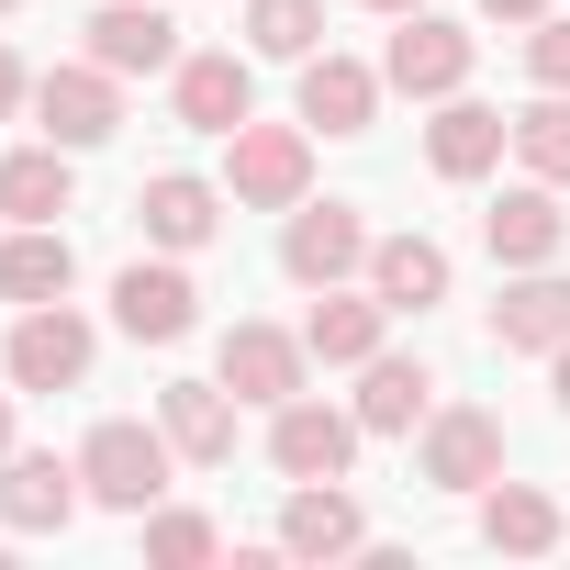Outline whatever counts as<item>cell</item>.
Masks as SVG:
<instances>
[{
    "label": "cell",
    "mask_w": 570,
    "mask_h": 570,
    "mask_svg": "<svg viewBox=\"0 0 570 570\" xmlns=\"http://www.w3.org/2000/svg\"><path fill=\"white\" fill-rule=\"evenodd\" d=\"M146 559H157V570H202V559H213V525H202V514H157V525H146Z\"/></svg>",
    "instance_id": "cell-29"
},
{
    "label": "cell",
    "mask_w": 570,
    "mask_h": 570,
    "mask_svg": "<svg viewBox=\"0 0 570 570\" xmlns=\"http://www.w3.org/2000/svg\"><path fill=\"white\" fill-rule=\"evenodd\" d=\"M246 101H257V79H246L235 57H179V124H190V135H235Z\"/></svg>",
    "instance_id": "cell-19"
},
{
    "label": "cell",
    "mask_w": 570,
    "mask_h": 570,
    "mask_svg": "<svg viewBox=\"0 0 570 570\" xmlns=\"http://www.w3.org/2000/svg\"><path fill=\"white\" fill-rule=\"evenodd\" d=\"M135 213H146V235H157V246H213V224H224V202H213L202 179H179V168H168V179H146V190H135Z\"/></svg>",
    "instance_id": "cell-23"
},
{
    "label": "cell",
    "mask_w": 570,
    "mask_h": 570,
    "mask_svg": "<svg viewBox=\"0 0 570 570\" xmlns=\"http://www.w3.org/2000/svg\"><path fill=\"white\" fill-rule=\"evenodd\" d=\"M79 459H57V448H12V459H0V525H12V537H57L68 514H79Z\"/></svg>",
    "instance_id": "cell-3"
},
{
    "label": "cell",
    "mask_w": 570,
    "mask_h": 570,
    "mask_svg": "<svg viewBox=\"0 0 570 570\" xmlns=\"http://www.w3.org/2000/svg\"><path fill=\"white\" fill-rule=\"evenodd\" d=\"M35 112H46V146H68V157H79V146H101V135L124 124V101H112V68H101V57H90V68H46V79H35Z\"/></svg>",
    "instance_id": "cell-5"
},
{
    "label": "cell",
    "mask_w": 570,
    "mask_h": 570,
    "mask_svg": "<svg viewBox=\"0 0 570 570\" xmlns=\"http://www.w3.org/2000/svg\"><path fill=\"white\" fill-rule=\"evenodd\" d=\"M112 314H124V336H146V347H179V336H190V314H202V292H190L179 268H146V257H135V268L112 279Z\"/></svg>",
    "instance_id": "cell-13"
},
{
    "label": "cell",
    "mask_w": 570,
    "mask_h": 570,
    "mask_svg": "<svg viewBox=\"0 0 570 570\" xmlns=\"http://www.w3.org/2000/svg\"><path fill=\"white\" fill-rule=\"evenodd\" d=\"M358 436H370L358 414H325V403L292 392V403H279V425H268V459L292 470V481H336V470L358 459Z\"/></svg>",
    "instance_id": "cell-6"
},
{
    "label": "cell",
    "mask_w": 570,
    "mask_h": 570,
    "mask_svg": "<svg viewBox=\"0 0 570 570\" xmlns=\"http://www.w3.org/2000/svg\"><path fill=\"white\" fill-rule=\"evenodd\" d=\"M381 314H392L381 292H370V303L325 292V303H314V325H303V347H314V358H336V370H370V358H381Z\"/></svg>",
    "instance_id": "cell-24"
},
{
    "label": "cell",
    "mask_w": 570,
    "mask_h": 570,
    "mask_svg": "<svg viewBox=\"0 0 570 570\" xmlns=\"http://www.w3.org/2000/svg\"><path fill=\"white\" fill-rule=\"evenodd\" d=\"M503 146H514V124H503V112H481V101H459V90H448V112L425 124V157H436V179H481Z\"/></svg>",
    "instance_id": "cell-17"
},
{
    "label": "cell",
    "mask_w": 570,
    "mask_h": 570,
    "mask_svg": "<svg viewBox=\"0 0 570 570\" xmlns=\"http://www.w3.org/2000/svg\"><path fill=\"white\" fill-rule=\"evenodd\" d=\"M481 537L514 548V559H537V548H559V503L537 481H481Z\"/></svg>",
    "instance_id": "cell-21"
},
{
    "label": "cell",
    "mask_w": 570,
    "mask_h": 570,
    "mask_svg": "<svg viewBox=\"0 0 570 570\" xmlns=\"http://www.w3.org/2000/svg\"><path fill=\"white\" fill-rule=\"evenodd\" d=\"M246 35H257V57H314L325 0H246Z\"/></svg>",
    "instance_id": "cell-28"
},
{
    "label": "cell",
    "mask_w": 570,
    "mask_h": 570,
    "mask_svg": "<svg viewBox=\"0 0 570 570\" xmlns=\"http://www.w3.org/2000/svg\"><path fill=\"white\" fill-rule=\"evenodd\" d=\"M0 213L57 224V213H68V146H23V157H0Z\"/></svg>",
    "instance_id": "cell-26"
},
{
    "label": "cell",
    "mask_w": 570,
    "mask_h": 570,
    "mask_svg": "<svg viewBox=\"0 0 570 570\" xmlns=\"http://www.w3.org/2000/svg\"><path fill=\"white\" fill-rule=\"evenodd\" d=\"M525 68H537L548 90H570V23H559V12H548V23L525 35Z\"/></svg>",
    "instance_id": "cell-30"
},
{
    "label": "cell",
    "mask_w": 570,
    "mask_h": 570,
    "mask_svg": "<svg viewBox=\"0 0 570 570\" xmlns=\"http://www.w3.org/2000/svg\"><path fill=\"white\" fill-rule=\"evenodd\" d=\"M425 403H436V381H425L414 358H370V381H358V425H370V436H414Z\"/></svg>",
    "instance_id": "cell-25"
},
{
    "label": "cell",
    "mask_w": 570,
    "mask_h": 570,
    "mask_svg": "<svg viewBox=\"0 0 570 570\" xmlns=\"http://www.w3.org/2000/svg\"><path fill=\"white\" fill-rule=\"evenodd\" d=\"M12 101H23V68H12V57H0V112H12Z\"/></svg>",
    "instance_id": "cell-32"
},
{
    "label": "cell",
    "mask_w": 570,
    "mask_h": 570,
    "mask_svg": "<svg viewBox=\"0 0 570 570\" xmlns=\"http://www.w3.org/2000/svg\"><path fill=\"white\" fill-rule=\"evenodd\" d=\"M68 235L57 224H23L12 246H0V292H12V303H68Z\"/></svg>",
    "instance_id": "cell-22"
},
{
    "label": "cell",
    "mask_w": 570,
    "mask_h": 570,
    "mask_svg": "<svg viewBox=\"0 0 570 570\" xmlns=\"http://www.w3.org/2000/svg\"><path fill=\"white\" fill-rule=\"evenodd\" d=\"M303 358H314L303 336L235 325V336H224V392H235V403H292V392H303Z\"/></svg>",
    "instance_id": "cell-11"
},
{
    "label": "cell",
    "mask_w": 570,
    "mask_h": 570,
    "mask_svg": "<svg viewBox=\"0 0 570 570\" xmlns=\"http://www.w3.org/2000/svg\"><path fill=\"white\" fill-rule=\"evenodd\" d=\"M168 425H90V448H79V481H90V503H112V514H146L157 492H168Z\"/></svg>",
    "instance_id": "cell-1"
},
{
    "label": "cell",
    "mask_w": 570,
    "mask_h": 570,
    "mask_svg": "<svg viewBox=\"0 0 570 570\" xmlns=\"http://www.w3.org/2000/svg\"><path fill=\"white\" fill-rule=\"evenodd\" d=\"M0 459H12V392H0Z\"/></svg>",
    "instance_id": "cell-33"
},
{
    "label": "cell",
    "mask_w": 570,
    "mask_h": 570,
    "mask_svg": "<svg viewBox=\"0 0 570 570\" xmlns=\"http://www.w3.org/2000/svg\"><path fill=\"white\" fill-rule=\"evenodd\" d=\"M0 370H12V392H79V381H90V325H79L68 303H23Z\"/></svg>",
    "instance_id": "cell-2"
},
{
    "label": "cell",
    "mask_w": 570,
    "mask_h": 570,
    "mask_svg": "<svg viewBox=\"0 0 570 570\" xmlns=\"http://www.w3.org/2000/svg\"><path fill=\"white\" fill-rule=\"evenodd\" d=\"M381 79H392V90H414V101H448V90L470 79V35H459V23H436V12H414V23L392 35Z\"/></svg>",
    "instance_id": "cell-10"
},
{
    "label": "cell",
    "mask_w": 570,
    "mask_h": 570,
    "mask_svg": "<svg viewBox=\"0 0 570 570\" xmlns=\"http://www.w3.org/2000/svg\"><path fill=\"white\" fill-rule=\"evenodd\" d=\"M0 12H12V0H0Z\"/></svg>",
    "instance_id": "cell-36"
},
{
    "label": "cell",
    "mask_w": 570,
    "mask_h": 570,
    "mask_svg": "<svg viewBox=\"0 0 570 570\" xmlns=\"http://www.w3.org/2000/svg\"><path fill=\"white\" fill-rule=\"evenodd\" d=\"M425 481H436V492H481V481H503V414H481V403L436 414V425H425Z\"/></svg>",
    "instance_id": "cell-8"
},
{
    "label": "cell",
    "mask_w": 570,
    "mask_h": 570,
    "mask_svg": "<svg viewBox=\"0 0 570 570\" xmlns=\"http://www.w3.org/2000/svg\"><path fill=\"white\" fill-rule=\"evenodd\" d=\"M559 403H570V347H559Z\"/></svg>",
    "instance_id": "cell-35"
},
{
    "label": "cell",
    "mask_w": 570,
    "mask_h": 570,
    "mask_svg": "<svg viewBox=\"0 0 570 570\" xmlns=\"http://www.w3.org/2000/svg\"><path fill=\"white\" fill-rule=\"evenodd\" d=\"M559 235H570L559 179H525V190H503V202L481 213V246H492L503 268H548V257H559Z\"/></svg>",
    "instance_id": "cell-7"
},
{
    "label": "cell",
    "mask_w": 570,
    "mask_h": 570,
    "mask_svg": "<svg viewBox=\"0 0 570 570\" xmlns=\"http://www.w3.org/2000/svg\"><path fill=\"white\" fill-rule=\"evenodd\" d=\"M492 347H570V279H548V268H525L514 292L492 303Z\"/></svg>",
    "instance_id": "cell-14"
},
{
    "label": "cell",
    "mask_w": 570,
    "mask_h": 570,
    "mask_svg": "<svg viewBox=\"0 0 570 570\" xmlns=\"http://www.w3.org/2000/svg\"><path fill=\"white\" fill-rule=\"evenodd\" d=\"M90 57L112 79H157V68H179V23L157 12V0H112V12L90 23Z\"/></svg>",
    "instance_id": "cell-12"
},
{
    "label": "cell",
    "mask_w": 570,
    "mask_h": 570,
    "mask_svg": "<svg viewBox=\"0 0 570 570\" xmlns=\"http://www.w3.org/2000/svg\"><path fill=\"white\" fill-rule=\"evenodd\" d=\"M370 112H381V79H370L358 57H303V124H325V135H370Z\"/></svg>",
    "instance_id": "cell-16"
},
{
    "label": "cell",
    "mask_w": 570,
    "mask_h": 570,
    "mask_svg": "<svg viewBox=\"0 0 570 570\" xmlns=\"http://www.w3.org/2000/svg\"><path fill=\"white\" fill-rule=\"evenodd\" d=\"M303 179H314V157H303V135H292V124H235V202L292 213V202H303Z\"/></svg>",
    "instance_id": "cell-9"
},
{
    "label": "cell",
    "mask_w": 570,
    "mask_h": 570,
    "mask_svg": "<svg viewBox=\"0 0 570 570\" xmlns=\"http://www.w3.org/2000/svg\"><path fill=\"white\" fill-rule=\"evenodd\" d=\"M370 537V514L336 492V481H303L292 503H279V548H292V559H336V548H358Z\"/></svg>",
    "instance_id": "cell-15"
},
{
    "label": "cell",
    "mask_w": 570,
    "mask_h": 570,
    "mask_svg": "<svg viewBox=\"0 0 570 570\" xmlns=\"http://www.w3.org/2000/svg\"><path fill=\"white\" fill-rule=\"evenodd\" d=\"M358 12H414V0H358Z\"/></svg>",
    "instance_id": "cell-34"
},
{
    "label": "cell",
    "mask_w": 570,
    "mask_h": 570,
    "mask_svg": "<svg viewBox=\"0 0 570 570\" xmlns=\"http://www.w3.org/2000/svg\"><path fill=\"white\" fill-rule=\"evenodd\" d=\"M492 23H548V0H481Z\"/></svg>",
    "instance_id": "cell-31"
},
{
    "label": "cell",
    "mask_w": 570,
    "mask_h": 570,
    "mask_svg": "<svg viewBox=\"0 0 570 570\" xmlns=\"http://www.w3.org/2000/svg\"><path fill=\"white\" fill-rule=\"evenodd\" d=\"M157 425H168V448L179 459H235V403H224V381H168V403H157Z\"/></svg>",
    "instance_id": "cell-18"
},
{
    "label": "cell",
    "mask_w": 570,
    "mask_h": 570,
    "mask_svg": "<svg viewBox=\"0 0 570 570\" xmlns=\"http://www.w3.org/2000/svg\"><path fill=\"white\" fill-rule=\"evenodd\" d=\"M370 292H381L392 314H425V303H448V246H425V235H392V246H370Z\"/></svg>",
    "instance_id": "cell-20"
},
{
    "label": "cell",
    "mask_w": 570,
    "mask_h": 570,
    "mask_svg": "<svg viewBox=\"0 0 570 570\" xmlns=\"http://www.w3.org/2000/svg\"><path fill=\"white\" fill-rule=\"evenodd\" d=\"M279 268H292L303 292H336L347 268H370V224H358L347 202H303L292 235H279Z\"/></svg>",
    "instance_id": "cell-4"
},
{
    "label": "cell",
    "mask_w": 570,
    "mask_h": 570,
    "mask_svg": "<svg viewBox=\"0 0 570 570\" xmlns=\"http://www.w3.org/2000/svg\"><path fill=\"white\" fill-rule=\"evenodd\" d=\"M514 157H525L537 179H559V190H570V90H548L537 112H514Z\"/></svg>",
    "instance_id": "cell-27"
}]
</instances>
